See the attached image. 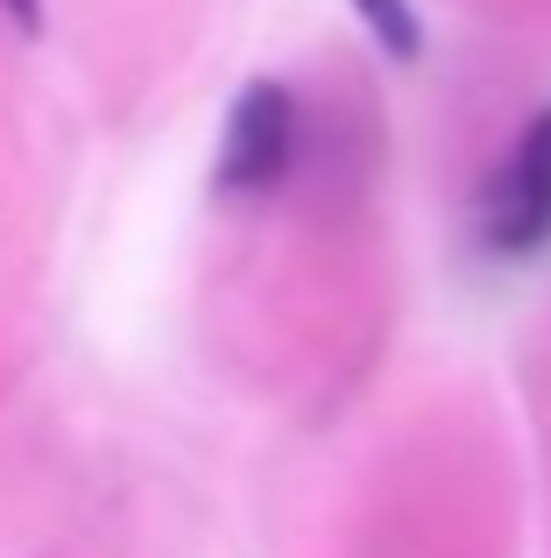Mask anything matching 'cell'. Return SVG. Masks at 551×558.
I'll use <instances>...</instances> for the list:
<instances>
[{
	"mask_svg": "<svg viewBox=\"0 0 551 558\" xmlns=\"http://www.w3.org/2000/svg\"><path fill=\"white\" fill-rule=\"evenodd\" d=\"M290 156H297V99L276 78H248L234 93V113H226V142H220V170L212 178H220V191L255 198V191L283 184Z\"/></svg>",
	"mask_w": 551,
	"mask_h": 558,
	"instance_id": "1",
	"label": "cell"
},
{
	"mask_svg": "<svg viewBox=\"0 0 551 558\" xmlns=\"http://www.w3.org/2000/svg\"><path fill=\"white\" fill-rule=\"evenodd\" d=\"M481 241L495 247V255H538L551 241V107L516 135L502 178L488 184Z\"/></svg>",
	"mask_w": 551,
	"mask_h": 558,
	"instance_id": "2",
	"label": "cell"
},
{
	"mask_svg": "<svg viewBox=\"0 0 551 558\" xmlns=\"http://www.w3.org/2000/svg\"><path fill=\"white\" fill-rule=\"evenodd\" d=\"M354 14L375 28V43H382L396 64H411V57L425 50V28H417V8H411V0H354Z\"/></svg>",
	"mask_w": 551,
	"mask_h": 558,
	"instance_id": "3",
	"label": "cell"
},
{
	"mask_svg": "<svg viewBox=\"0 0 551 558\" xmlns=\"http://www.w3.org/2000/svg\"><path fill=\"white\" fill-rule=\"evenodd\" d=\"M0 14H14L22 36H36V28H42V0H0Z\"/></svg>",
	"mask_w": 551,
	"mask_h": 558,
	"instance_id": "4",
	"label": "cell"
}]
</instances>
